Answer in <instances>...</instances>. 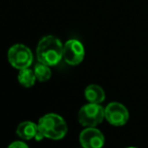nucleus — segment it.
I'll use <instances>...</instances> for the list:
<instances>
[{"label":"nucleus","instance_id":"nucleus-1","mask_svg":"<svg viewBox=\"0 0 148 148\" xmlns=\"http://www.w3.org/2000/svg\"><path fill=\"white\" fill-rule=\"evenodd\" d=\"M64 45L53 35H47L39 40L36 47V57L38 62L49 66H57L62 59Z\"/></svg>","mask_w":148,"mask_h":148},{"label":"nucleus","instance_id":"nucleus-2","mask_svg":"<svg viewBox=\"0 0 148 148\" xmlns=\"http://www.w3.org/2000/svg\"><path fill=\"white\" fill-rule=\"evenodd\" d=\"M38 128L47 138L60 140L68 132V125L64 119L58 114L49 113L42 116L38 121Z\"/></svg>","mask_w":148,"mask_h":148},{"label":"nucleus","instance_id":"nucleus-3","mask_svg":"<svg viewBox=\"0 0 148 148\" xmlns=\"http://www.w3.org/2000/svg\"><path fill=\"white\" fill-rule=\"evenodd\" d=\"M105 119V108L100 104L89 103L84 105L78 113V120L85 127H96Z\"/></svg>","mask_w":148,"mask_h":148},{"label":"nucleus","instance_id":"nucleus-4","mask_svg":"<svg viewBox=\"0 0 148 148\" xmlns=\"http://www.w3.org/2000/svg\"><path fill=\"white\" fill-rule=\"evenodd\" d=\"M7 58L9 64L17 70L29 68L33 60V56L30 49L26 45L20 43L12 45L8 49Z\"/></svg>","mask_w":148,"mask_h":148},{"label":"nucleus","instance_id":"nucleus-5","mask_svg":"<svg viewBox=\"0 0 148 148\" xmlns=\"http://www.w3.org/2000/svg\"><path fill=\"white\" fill-rule=\"evenodd\" d=\"M85 58V47L78 39H70L64 45L62 59L70 66L81 64Z\"/></svg>","mask_w":148,"mask_h":148},{"label":"nucleus","instance_id":"nucleus-6","mask_svg":"<svg viewBox=\"0 0 148 148\" xmlns=\"http://www.w3.org/2000/svg\"><path fill=\"white\" fill-rule=\"evenodd\" d=\"M105 119L113 126H124L129 120L128 109L119 102H111L105 108Z\"/></svg>","mask_w":148,"mask_h":148},{"label":"nucleus","instance_id":"nucleus-7","mask_svg":"<svg viewBox=\"0 0 148 148\" xmlns=\"http://www.w3.org/2000/svg\"><path fill=\"white\" fill-rule=\"evenodd\" d=\"M80 143L83 148H102L105 137L96 127H86L80 134Z\"/></svg>","mask_w":148,"mask_h":148},{"label":"nucleus","instance_id":"nucleus-8","mask_svg":"<svg viewBox=\"0 0 148 148\" xmlns=\"http://www.w3.org/2000/svg\"><path fill=\"white\" fill-rule=\"evenodd\" d=\"M38 132V125L31 121H24L21 122L16 128V134L18 137L24 140L33 139Z\"/></svg>","mask_w":148,"mask_h":148},{"label":"nucleus","instance_id":"nucleus-9","mask_svg":"<svg viewBox=\"0 0 148 148\" xmlns=\"http://www.w3.org/2000/svg\"><path fill=\"white\" fill-rule=\"evenodd\" d=\"M105 91L99 85L92 84L85 89V98L89 103L101 104L105 100Z\"/></svg>","mask_w":148,"mask_h":148},{"label":"nucleus","instance_id":"nucleus-10","mask_svg":"<svg viewBox=\"0 0 148 148\" xmlns=\"http://www.w3.org/2000/svg\"><path fill=\"white\" fill-rule=\"evenodd\" d=\"M18 82L21 86L25 87V88H30L33 85L35 84V81L37 80L36 77H35L34 71L31 70L29 68L22 69L19 70L18 73Z\"/></svg>","mask_w":148,"mask_h":148},{"label":"nucleus","instance_id":"nucleus-11","mask_svg":"<svg viewBox=\"0 0 148 148\" xmlns=\"http://www.w3.org/2000/svg\"><path fill=\"white\" fill-rule=\"evenodd\" d=\"M33 71H34L35 77L39 82H47L51 77V71L49 69V66L42 64L40 62H38L35 64Z\"/></svg>","mask_w":148,"mask_h":148},{"label":"nucleus","instance_id":"nucleus-12","mask_svg":"<svg viewBox=\"0 0 148 148\" xmlns=\"http://www.w3.org/2000/svg\"><path fill=\"white\" fill-rule=\"evenodd\" d=\"M8 148H29L22 141H14L8 146Z\"/></svg>","mask_w":148,"mask_h":148},{"label":"nucleus","instance_id":"nucleus-13","mask_svg":"<svg viewBox=\"0 0 148 148\" xmlns=\"http://www.w3.org/2000/svg\"><path fill=\"white\" fill-rule=\"evenodd\" d=\"M125 148H137V147H133V146H130V147H125Z\"/></svg>","mask_w":148,"mask_h":148},{"label":"nucleus","instance_id":"nucleus-14","mask_svg":"<svg viewBox=\"0 0 148 148\" xmlns=\"http://www.w3.org/2000/svg\"><path fill=\"white\" fill-rule=\"evenodd\" d=\"M82 148H83V147H82Z\"/></svg>","mask_w":148,"mask_h":148}]
</instances>
